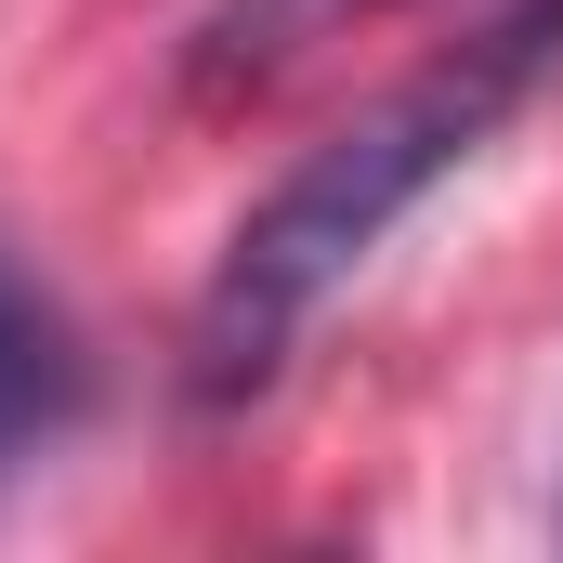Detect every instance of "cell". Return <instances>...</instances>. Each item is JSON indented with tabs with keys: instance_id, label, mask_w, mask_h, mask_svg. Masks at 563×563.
I'll return each mask as SVG.
<instances>
[{
	"instance_id": "6da1fadb",
	"label": "cell",
	"mask_w": 563,
	"mask_h": 563,
	"mask_svg": "<svg viewBox=\"0 0 563 563\" xmlns=\"http://www.w3.org/2000/svg\"><path fill=\"white\" fill-rule=\"evenodd\" d=\"M551 66H563L551 40H538L525 13H498L485 40H459L445 66H420L407 92L354 106L314 157H288L276 184H263V210H250V223L223 236V263H210V301H197V394H210V407L263 394L276 354L301 341V314L354 276L459 157H485V132H498Z\"/></svg>"
},
{
	"instance_id": "7a4b0ae2",
	"label": "cell",
	"mask_w": 563,
	"mask_h": 563,
	"mask_svg": "<svg viewBox=\"0 0 563 563\" xmlns=\"http://www.w3.org/2000/svg\"><path fill=\"white\" fill-rule=\"evenodd\" d=\"M79 394H92V367H79V328L40 301V276L0 250V485L53 445V432L79 420Z\"/></svg>"
},
{
	"instance_id": "3957f363",
	"label": "cell",
	"mask_w": 563,
	"mask_h": 563,
	"mask_svg": "<svg viewBox=\"0 0 563 563\" xmlns=\"http://www.w3.org/2000/svg\"><path fill=\"white\" fill-rule=\"evenodd\" d=\"M354 13H394V0H223V13L197 26V92H250V79H276V66L314 53V40H341Z\"/></svg>"
}]
</instances>
